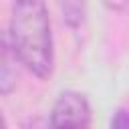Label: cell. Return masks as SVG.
Segmentation results:
<instances>
[{"instance_id":"5","label":"cell","mask_w":129,"mask_h":129,"mask_svg":"<svg viewBox=\"0 0 129 129\" xmlns=\"http://www.w3.org/2000/svg\"><path fill=\"white\" fill-rule=\"evenodd\" d=\"M111 127H129V109H119L111 119Z\"/></svg>"},{"instance_id":"2","label":"cell","mask_w":129,"mask_h":129,"mask_svg":"<svg viewBox=\"0 0 129 129\" xmlns=\"http://www.w3.org/2000/svg\"><path fill=\"white\" fill-rule=\"evenodd\" d=\"M91 105L83 93L64 91L52 105L50 125L52 127H89L91 125Z\"/></svg>"},{"instance_id":"7","label":"cell","mask_w":129,"mask_h":129,"mask_svg":"<svg viewBox=\"0 0 129 129\" xmlns=\"http://www.w3.org/2000/svg\"><path fill=\"white\" fill-rule=\"evenodd\" d=\"M0 127H6V121H4V117L0 115Z\"/></svg>"},{"instance_id":"1","label":"cell","mask_w":129,"mask_h":129,"mask_svg":"<svg viewBox=\"0 0 129 129\" xmlns=\"http://www.w3.org/2000/svg\"><path fill=\"white\" fill-rule=\"evenodd\" d=\"M8 36L24 69L38 79L52 75L54 46L44 0H14Z\"/></svg>"},{"instance_id":"4","label":"cell","mask_w":129,"mask_h":129,"mask_svg":"<svg viewBox=\"0 0 129 129\" xmlns=\"http://www.w3.org/2000/svg\"><path fill=\"white\" fill-rule=\"evenodd\" d=\"M58 2H60L67 24L73 28L81 26L85 20V0H58Z\"/></svg>"},{"instance_id":"3","label":"cell","mask_w":129,"mask_h":129,"mask_svg":"<svg viewBox=\"0 0 129 129\" xmlns=\"http://www.w3.org/2000/svg\"><path fill=\"white\" fill-rule=\"evenodd\" d=\"M18 54L10 36L0 30V95H10L18 83Z\"/></svg>"},{"instance_id":"6","label":"cell","mask_w":129,"mask_h":129,"mask_svg":"<svg viewBox=\"0 0 129 129\" xmlns=\"http://www.w3.org/2000/svg\"><path fill=\"white\" fill-rule=\"evenodd\" d=\"M109 10H115V12H121L125 8H129V0H101Z\"/></svg>"}]
</instances>
